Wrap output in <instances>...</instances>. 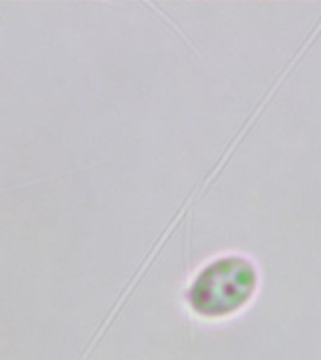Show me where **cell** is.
Masks as SVG:
<instances>
[{
	"label": "cell",
	"instance_id": "6da1fadb",
	"mask_svg": "<svg viewBox=\"0 0 321 360\" xmlns=\"http://www.w3.org/2000/svg\"><path fill=\"white\" fill-rule=\"evenodd\" d=\"M256 287V272L246 259L222 257L197 274L188 289V304L203 317H222L241 308Z\"/></svg>",
	"mask_w": 321,
	"mask_h": 360
}]
</instances>
